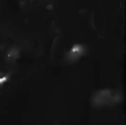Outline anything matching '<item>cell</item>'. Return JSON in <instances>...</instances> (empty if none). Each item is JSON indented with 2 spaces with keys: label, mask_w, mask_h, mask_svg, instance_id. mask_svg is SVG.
Here are the masks:
<instances>
[{
  "label": "cell",
  "mask_w": 126,
  "mask_h": 125,
  "mask_svg": "<svg viewBox=\"0 0 126 125\" xmlns=\"http://www.w3.org/2000/svg\"><path fill=\"white\" fill-rule=\"evenodd\" d=\"M123 100V94L117 89H101L92 97V104L94 108L111 107L118 105Z\"/></svg>",
  "instance_id": "6da1fadb"
},
{
  "label": "cell",
  "mask_w": 126,
  "mask_h": 125,
  "mask_svg": "<svg viewBox=\"0 0 126 125\" xmlns=\"http://www.w3.org/2000/svg\"><path fill=\"white\" fill-rule=\"evenodd\" d=\"M86 53V48L82 44H75L66 54L65 59L67 62L73 63L78 62Z\"/></svg>",
  "instance_id": "7a4b0ae2"
},
{
  "label": "cell",
  "mask_w": 126,
  "mask_h": 125,
  "mask_svg": "<svg viewBox=\"0 0 126 125\" xmlns=\"http://www.w3.org/2000/svg\"><path fill=\"white\" fill-rule=\"evenodd\" d=\"M19 57V50L17 48H11L7 52V59L10 61H14Z\"/></svg>",
  "instance_id": "3957f363"
},
{
  "label": "cell",
  "mask_w": 126,
  "mask_h": 125,
  "mask_svg": "<svg viewBox=\"0 0 126 125\" xmlns=\"http://www.w3.org/2000/svg\"><path fill=\"white\" fill-rule=\"evenodd\" d=\"M10 78V73H5L0 71V88L7 83L9 81Z\"/></svg>",
  "instance_id": "277c9868"
}]
</instances>
